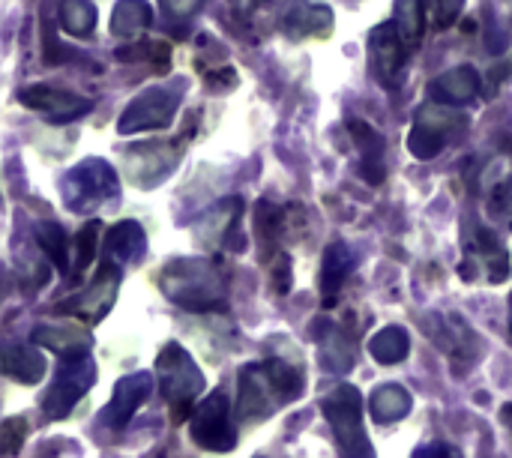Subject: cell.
<instances>
[{"label":"cell","instance_id":"obj_1","mask_svg":"<svg viewBox=\"0 0 512 458\" xmlns=\"http://www.w3.org/2000/svg\"><path fill=\"white\" fill-rule=\"evenodd\" d=\"M303 369L288 363L285 357H270L264 363H249L237 378V417L243 423L270 420L282 405L300 399L303 393Z\"/></svg>","mask_w":512,"mask_h":458},{"label":"cell","instance_id":"obj_2","mask_svg":"<svg viewBox=\"0 0 512 458\" xmlns=\"http://www.w3.org/2000/svg\"><path fill=\"white\" fill-rule=\"evenodd\" d=\"M165 297L189 312H222L228 306V276L210 258H177L159 279Z\"/></svg>","mask_w":512,"mask_h":458},{"label":"cell","instance_id":"obj_3","mask_svg":"<svg viewBox=\"0 0 512 458\" xmlns=\"http://www.w3.org/2000/svg\"><path fill=\"white\" fill-rule=\"evenodd\" d=\"M321 411L333 429L339 458H375L369 435L363 429V399L354 387H336L324 396Z\"/></svg>","mask_w":512,"mask_h":458},{"label":"cell","instance_id":"obj_4","mask_svg":"<svg viewBox=\"0 0 512 458\" xmlns=\"http://www.w3.org/2000/svg\"><path fill=\"white\" fill-rule=\"evenodd\" d=\"M156 372H159L162 396L171 408V420L183 423L186 417H192V402L204 393L201 369L177 342H168L156 360Z\"/></svg>","mask_w":512,"mask_h":458},{"label":"cell","instance_id":"obj_5","mask_svg":"<svg viewBox=\"0 0 512 458\" xmlns=\"http://www.w3.org/2000/svg\"><path fill=\"white\" fill-rule=\"evenodd\" d=\"M93 384H96V363H93L90 351L63 357L60 369L54 372V381L48 384V393L42 396L45 417L66 420Z\"/></svg>","mask_w":512,"mask_h":458},{"label":"cell","instance_id":"obj_6","mask_svg":"<svg viewBox=\"0 0 512 458\" xmlns=\"http://www.w3.org/2000/svg\"><path fill=\"white\" fill-rule=\"evenodd\" d=\"M468 126V117L459 114L453 105L444 102H429L420 108L414 129L408 135V147L417 159H435L450 141H456L462 135V129Z\"/></svg>","mask_w":512,"mask_h":458},{"label":"cell","instance_id":"obj_7","mask_svg":"<svg viewBox=\"0 0 512 458\" xmlns=\"http://www.w3.org/2000/svg\"><path fill=\"white\" fill-rule=\"evenodd\" d=\"M120 192L117 186V174L111 171L108 162L102 159H87L78 168H72L63 180V195H66V207L75 213H90L99 204L111 201Z\"/></svg>","mask_w":512,"mask_h":458},{"label":"cell","instance_id":"obj_8","mask_svg":"<svg viewBox=\"0 0 512 458\" xmlns=\"http://www.w3.org/2000/svg\"><path fill=\"white\" fill-rule=\"evenodd\" d=\"M189 438L207 453H231L237 444V429L231 423L228 396L210 393L195 411L189 423Z\"/></svg>","mask_w":512,"mask_h":458},{"label":"cell","instance_id":"obj_9","mask_svg":"<svg viewBox=\"0 0 512 458\" xmlns=\"http://www.w3.org/2000/svg\"><path fill=\"white\" fill-rule=\"evenodd\" d=\"M510 273V258L501 243V237L489 228H477L465 240V261H462V279L474 282L483 279L489 285L504 282Z\"/></svg>","mask_w":512,"mask_h":458},{"label":"cell","instance_id":"obj_10","mask_svg":"<svg viewBox=\"0 0 512 458\" xmlns=\"http://www.w3.org/2000/svg\"><path fill=\"white\" fill-rule=\"evenodd\" d=\"M369 57H372V72L378 75L381 87H399L408 69V42L399 33L396 21H387L375 27L369 39Z\"/></svg>","mask_w":512,"mask_h":458},{"label":"cell","instance_id":"obj_11","mask_svg":"<svg viewBox=\"0 0 512 458\" xmlns=\"http://www.w3.org/2000/svg\"><path fill=\"white\" fill-rule=\"evenodd\" d=\"M177 102H180V90L150 87V90H144L141 96L132 99V105L117 120V129L123 135L141 132V129H162V126L171 123V117L177 111Z\"/></svg>","mask_w":512,"mask_h":458},{"label":"cell","instance_id":"obj_12","mask_svg":"<svg viewBox=\"0 0 512 458\" xmlns=\"http://www.w3.org/2000/svg\"><path fill=\"white\" fill-rule=\"evenodd\" d=\"M117 291H120V267L114 261H105L99 267L96 279L90 282V288L81 291L75 300L63 303L60 312H69L72 318H78L84 324H99L111 312Z\"/></svg>","mask_w":512,"mask_h":458},{"label":"cell","instance_id":"obj_13","mask_svg":"<svg viewBox=\"0 0 512 458\" xmlns=\"http://www.w3.org/2000/svg\"><path fill=\"white\" fill-rule=\"evenodd\" d=\"M180 162V147L174 141H150L126 150V174L135 186H156Z\"/></svg>","mask_w":512,"mask_h":458},{"label":"cell","instance_id":"obj_14","mask_svg":"<svg viewBox=\"0 0 512 458\" xmlns=\"http://www.w3.org/2000/svg\"><path fill=\"white\" fill-rule=\"evenodd\" d=\"M150 393H153V375H150V372H135V375L120 378L117 387H114L111 402H108L105 411H102V423H105L111 432L126 429L129 420L135 417V411L150 399Z\"/></svg>","mask_w":512,"mask_h":458},{"label":"cell","instance_id":"obj_15","mask_svg":"<svg viewBox=\"0 0 512 458\" xmlns=\"http://www.w3.org/2000/svg\"><path fill=\"white\" fill-rule=\"evenodd\" d=\"M429 330H435V342L441 345V351H447L450 354V360H453V366L459 369V372H468L474 363H477V357H483V342H480V336L456 315V318H447V321H441L438 315H435V324H426ZM453 369V372H456Z\"/></svg>","mask_w":512,"mask_h":458},{"label":"cell","instance_id":"obj_16","mask_svg":"<svg viewBox=\"0 0 512 458\" xmlns=\"http://www.w3.org/2000/svg\"><path fill=\"white\" fill-rule=\"evenodd\" d=\"M243 216V198H225L216 204L198 225H195V240L204 249H222L237 240V225Z\"/></svg>","mask_w":512,"mask_h":458},{"label":"cell","instance_id":"obj_17","mask_svg":"<svg viewBox=\"0 0 512 458\" xmlns=\"http://www.w3.org/2000/svg\"><path fill=\"white\" fill-rule=\"evenodd\" d=\"M21 102L33 111L48 114V120H54V123H66V120H75L90 111V99H81V96H72L66 90H54L45 84L27 87L21 93Z\"/></svg>","mask_w":512,"mask_h":458},{"label":"cell","instance_id":"obj_18","mask_svg":"<svg viewBox=\"0 0 512 458\" xmlns=\"http://www.w3.org/2000/svg\"><path fill=\"white\" fill-rule=\"evenodd\" d=\"M282 27L291 39L327 36L333 27V12L318 0H288L282 12Z\"/></svg>","mask_w":512,"mask_h":458},{"label":"cell","instance_id":"obj_19","mask_svg":"<svg viewBox=\"0 0 512 458\" xmlns=\"http://www.w3.org/2000/svg\"><path fill=\"white\" fill-rule=\"evenodd\" d=\"M483 189L489 192V210L495 219L507 222L512 228V156L495 159L483 171Z\"/></svg>","mask_w":512,"mask_h":458},{"label":"cell","instance_id":"obj_20","mask_svg":"<svg viewBox=\"0 0 512 458\" xmlns=\"http://www.w3.org/2000/svg\"><path fill=\"white\" fill-rule=\"evenodd\" d=\"M480 93V75L477 69L471 66H459V69H450L444 72L432 87H429V96L435 102H444V105H465L471 99H477Z\"/></svg>","mask_w":512,"mask_h":458},{"label":"cell","instance_id":"obj_21","mask_svg":"<svg viewBox=\"0 0 512 458\" xmlns=\"http://www.w3.org/2000/svg\"><path fill=\"white\" fill-rule=\"evenodd\" d=\"M354 267V255L345 249V243H333L324 255V267H321V294H324V306L330 309L339 294H342V285L348 279Z\"/></svg>","mask_w":512,"mask_h":458},{"label":"cell","instance_id":"obj_22","mask_svg":"<svg viewBox=\"0 0 512 458\" xmlns=\"http://www.w3.org/2000/svg\"><path fill=\"white\" fill-rule=\"evenodd\" d=\"M348 126H351V132H354L360 150H363V159H360L363 177H366L369 183H381V180L387 177V168H384V141H381V135H378L369 123H363V120H351Z\"/></svg>","mask_w":512,"mask_h":458},{"label":"cell","instance_id":"obj_23","mask_svg":"<svg viewBox=\"0 0 512 458\" xmlns=\"http://www.w3.org/2000/svg\"><path fill=\"white\" fill-rule=\"evenodd\" d=\"M144 249H147V240H144V231L135 222H120L105 237L108 261H120V267L123 264H135L144 255Z\"/></svg>","mask_w":512,"mask_h":458},{"label":"cell","instance_id":"obj_24","mask_svg":"<svg viewBox=\"0 0 512 458\" xmlns=\"http://www.w3.org/2000/svg\"><path fill=\"white\" fill-rule=\"evenodd\" d=\"M3 372L18 384H39L45 378V357L33 345H12L3 354Z\"/></svg>","mask_w":512,"mask_h":458},{"label":"cell","instance_id":"obj_25","mask_svg":"<svg viewBox=\"0 0 512 458\" xmlns=\"http://www.w3.org/2000/svg\"><path fill=\"white\" fill-rule=\"evenodd\" d=\"M369 408H372V417L378 423H399L408 417L411 411V393L402 390L399 384H387V387H378L369 399Z\"/></svg>","mask_w":512,"mask_h":458},{"label":"cell","instance_id":"obj_26","mask_svg":"<svg viewBox=\"0 0 512 458\" xmlns=\"http://www.w3.org/2000/svg\"><path fill=\"white\" fill-rule=\"evenodd\" d=\"M33 342L36 345H45L51 351H57L60 357H69V354H84L90 351V336L84 330H75V327H39L33 330Z\"/></svg>","mask_w":512,"mask_h":458},{"label":"cell","instance_id":"obj_27","mask_svg":"<svg viewBox=\"0 0 512 458\" xmlns=\"http://www.w3.org/2000/svg\"><path fill=\"white\" fill-rule=\"evenodd\" d=\"M150 21H153V12L144 0H123L114 9L111 27L123 39H141V33L150 27Z\"/></svg>","mask_w":512,"mask_h":458},{"label":"cell","instance_id":"obj_28","mask_svg":"<svg viewBox=\"0 0 512 458\" xmlns=\"http://www.w3.org/2000/svg\"><path fill=\"white\" fill-rule=\"evenodd\" d=\"M396 27L405 36L408 45H417L426 33V24L432 21L429 15V0H399L396 3Z\"/></svg>","mask_w":512,"mask_h":458},{"label":"cell","instance_id":"obj_29","mask_svg":"<svg viewBox=\"0 0 512 458\" xmlns=\"http://www.w3.org/2000/svg\"><path fill=\"white\" fill-rule=\"evenodd\" d=\"M369 351H372V357H375L378 363L396 366V363H402V360L411 354V339H408V333H405L402 327H387V330H381V333L372 339Z\"/></svg>","mask_w":512,"mask_h":458},{"label":"cell","instance_id":"obj_30","mask_svg":"<svg viewBox=\"0 0 512 458\" xmlns=\"http://www.w3.org/2000/svg\"><path fill=\"white\" fill-rule=\"evenodd\" d=\"M102 222H87L75 237H72V258H69V276L78 279L93 261H96V246H99Z\"/></svg>","mask_w":512,"mask_h":458},{"label":"cell","instance_id":"obj_31","mask_svg":"<svg viewBox=\"0 0 512 458\" xmlns=\"http://www.w3.org/2000/svg\"><path fill=\"white\" fill-rule=\"evenodd\" d=\"M36 240H39V246H42V252L48 255V261L57 267V270H63V273H69V258H72V240L63 234V228L60 225H54V222H42L39 228H36Z\"/></svg>","mask_w":512,"mask_h":458},{"label":"cell","instance_id":"obj_32","mask_svg":"<svg viewBox=\"0 0 512 458\" xmlns=\"http://www.w3.org/2000/svg\"><path fill=\"white\" fill-rule=\"evenodd\" d=\"M60 24L72 36H90L96 30V9L90 0H60Z\"/></svg>","mask_w":512,"mask_h":458},{"label":"cell","instance_id":"obj_33","mask_svg":"<svg viewBox=\"0 0 512 458\" xmlns=\"http://www.w3.org/2000/svg\"><path fill=\"white\" fill-rule=\"evenodd\" d=\"M117 57L120 60H147V63L168 66L171 63V48L165 42H141V39H135L132 45L120 48Z\"/></svg>","mask_w":512,"mask_h":458},{"label":"cell","instance_id":"obj_34","mask_svg":"<svg viewBox=\"0 0 512 458\" xmlns=\"http://www.w3.org/2000/svg\"><path fill=\"white\" fill-rule=\"evenodd\" d=\"M24 438H27V420H24V417H12V420L3 423L0 441H3V453H6V456H15V453L21 450Z\"/></svg>","mask_w":512,"mask_h":458},{"label":"cell","instance_id":"obj_35","mask_svg":"<svg viewBox=\"0 0 512 458\" xmlns=\"http://www.w3.org/2000/svg\"><path fill=\"white\" fill-rule=\"evenodd\" d=\"M465 0H429V15L435 27H450Z\"/></svg>","mask_w":512,"mask_h":458},{"label":"cell","instance_id":"obj_36","mask_svg":"<svg viewBox=\"0 0 512 458\" xmlns=\"http://www.w3.org/2000/svg\"><path fill=\"white\" fill-rule=\"evenodd\" d=\"M204 3H207V0H162L165 18H171V21H186V18H192Z\"/></svg>","mask_w":512,"mask_h":458},{"label":"cell","instance_id":"obj_37","mask_svg":"<svg viewBox=\"0 0 512 458\" xmlns=\"http://www.w3.org/2000/svg\"><path fill=\"white\" fill-rule=\"evenodd\" d=\"M414 458H462V453L450 444H426L414 453Z\"/></svg>","mask_w":512,"mask_h":458},{"label":"cell","instance_id":"obj_38","mask_svg":"<svg viewBox=\"0 0 512 458\" xmlns=\"http://www.w3.org/2000/svg\"><path fill=\"white\" fill-rule=\"evenodd\" d=\"M237 9H243V12H258L261 9V0H231Z\"/></svg>","mask_w":512,"mask_h":458},{"label":"cell","instance_id":"obj_39","mask_svg":"<svg viewBox=\"0 0 512 458\" xmlns=\"http://www.w3.org/2000/svg\"><path fill=\"white\" fill-rule=\"evenodd\" d=\"M501 423H504V426H510V429H512V405H507V408L501 411Z\"/></svg>","mask_w":512,"mask_h":458},{"label":"cell","instance_id":"obj_40","mask_svg":"<svg viewBox=\"0 0 512 458\" xmlns=\"http://www.w3.org/2000/svg\"><path fill=\"white\" fill-rule=\"evenodd\" d=\"M510 330H512V294H510Z\"/></svg>","mask_w":512,"mask_h":458}]
</instances>
